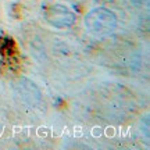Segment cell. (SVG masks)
<instances>
[{
  "instance_id": "cell-1",
  "label": "cell",
  "mask_w": 150,
  "mask_h": 150,
  "mask_svg": "<svg viewBox=\"0 0 150 150\" xmlns=\"http://www.w3.org/2000/svg\"><path fill=\"white\" fill-rule=\"evenodd\" d=\"M118 18L115 13L106 7H97L89 11L85 17V27L96 36H107L115 31Z\"/></svg>"
},
{
  "instance_id": "cell-2",
  "label": "cell",
  "mask_w": 150,
  "mask_h": 150,
  "mask_svg": "<svg viewBox=\"0 0 150 150\" xmlns=\"http://www.w3.org/2000/svg\"><path fill=\"white\" fill-rule=\"evenodd\" d=\"M13 88L17 96L28 106L36 107L42 103V92L33 81L22 76L13 82Z\"/></svg>"
},
{
  "instance_id": "cell-3",
  "label": "cell",
  "mask_w": 150,
  "mask_h": 150,
  "mask_svg": "<svg viewBox=\"0 0 150 150\" xmlns=\"http://www.w3.org/2000/svg\"><path fill=\"white\" fill-rule=\"evenodd\" d=\"M43 16H45L46 21L50 25L60 28V29L70 28L71 25H74L75 22V14L68 7H65L63 4L47 6L45 8V11H43Z\"/></svg>"
}]
</instances>
